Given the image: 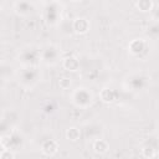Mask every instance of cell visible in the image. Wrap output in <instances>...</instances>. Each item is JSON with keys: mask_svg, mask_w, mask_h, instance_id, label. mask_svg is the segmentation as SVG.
Wrapping results in <instances>:
<instances>
[{"mask_svg": "<svg viewBox=\"0 0 159 159\" xmlns=\"http://www.w3.org/2000/svg\"><path fill=\"white\" fill-rule=\"evenodd\" d=\"M89 21L86 17H76L72 22V29L78 35H84L89 31Z\"/></svg>", "mask_w": 159, "mask_h": 159, "instance_id": "obj_1", "label": "cell"}, {"mask_svg": "<svg viewBox=\"0 0 159 159\" xmlns=\"http://www.w3.org/2000/svg\"><path fill=\"white\" fill-rule=\"evenodd\" d=\"M81 102L78 103V107H87L92 102V94L84 88H77V91L73 93V99H80Z\"/></svg>", "mask_w": 159, "mask_h": 159, "instance_id": "obj_2", "label": "cell"}, {"mask_svg": "<svg viewBox=\"0 0 159 159\" xmlns=\"http://www.w3.org/2000/svg\"><path fill=\"white\" fill-rule=\"evenodd\" d=\"M41 152L47 157H52L58 152V143L55 139H46L41 144Z\"/></svg>", "mask_w": 159, "mask_h": 159, "instance_id": "obj_3", "label": "cell"}, {"mask_svg": "<svg viewBox=\"0 0 159 159\" xmlns=\"http://www.w3.org/2000/svg\"><path fill=\"white\" fill-rule=\"evenodd\" d=\"M62 66H63L65 70L75 72L80 68V61L76 56H67L62 60Z\"/></svg>", "mask_w": 159, "mask_h": 159, "instance_id": "obj_4", "label": "cell"}, {"mask_svg": "<svg viewBox=\"0 0 159 159\" xmlns=\"http://www.w3.org/2000/svg\"><path fill=\"white\" fill-rule=\"evenodd\" d=\"M92 148L96 154H106L109 150V144L106 139H96L93 142Z\"/></svg>", "mask_w": 159, "mask_h": 159, "instance_id": "obj_5", "label": "cell"}, {"mask_svg": "<svg viewBox=\"0 0 159 159\" xmlns=\"http://www.w3.org/2000/svg\"><path fill=\"white\" fill-rule=\"evenodd\" d=\"M144 45H145L144 43V40H142V39H134L128 45V50L133 55H139L144 50Z\"/></svg>", "mask_w": 159, "mask_h": 159, "instance_id": "obj_6", "label": "cell"}, {"mask_svg": "<svg viewBox=\"0 0 159 159\" xmlns=\"http://www.w3.org/2000/svg\"><path fill=\"white\" fill-rule=\"evenodd\" d=\"M99 97H101V101L104 102V103H112L116 101V92L111 88H103L101 89V93H99Z\"/></svg>", "mask_w": 159, "mask_h": 159, "instance_id": "obj_7", "label": "cell"}, {"mask_svg": "<svg viewBox=\"0 0 159 159\" xmlns=\"http://www.w3.org/2000/svg\"><path fill=\"white\" fill-rule=\"evenodd\" d=\"M135 7L140 12H149L154 7V2L152 0H139L135 2Z\"/></svg>", "mask_w": 159, "mask_h": 159, "instance_id": "obj_8", "label": "cell"}, {"mask_svg": "<svg viewBox=\"0 0 159 159\" xmlns=\"http://www.w3.org/2000/svg\"><path fill=\"white\" fill-rule=\"evenodd\" d=\"M65 135L68 140L71 142H77L81 137V130L77 128V127H68L65 132Z\"/></svg>", "mask_w": 159, "mask_h": 159, "instance_id": "obj_9", "label": "cell"}, {"mask_svg": "<svg viewBox=\"0 0 159 159\" xmlns=\"http://www.w3.org/2000/svg\"><path fill=\"white\" fill-rule=\"evenodd\" d=\"M142 154H143V157L147 158V159H153V158L157 155V150H155L152 145H145V147H143V149H142Z\"/></svg>", "mask_w": 159, "mask_h": 159, "instance_id": "obj_10", "label": "cell"}, {"mask_svg": "<svg viewBox=\"0 0 159 159\" xmlns=\"http://www.w3.org/2000/svg\"><path fill=\"white\" fill-rule=\"evenodd\" d=\"M71 86H72V81H71L70 77L63 76V77H61V78L58 80V87H60L61 89H68Z\"/></svg>", "mask_w": 159, "mask_h": 159, "instance_id": "obj_11", "label": "cell"}, {"mask_svg": "<svg viewBox=\"0 0 159 159\" xmlns=\"http://www.w3.org/2000/svg\"><path fill=\"white\" fill-rule=\"evenodd\" d=\"M0 159H15V155L10 149H4L0 153Z\"/></svg>", "mask_w": 159, "mask_h": 159, "instance_id": "obj_12", "label": "cell"}, {"mask_svg": "<svg viewBox=\"0 0 159 159\" xmlns=\"http://www.w3.org/2000/svg\"><path fill=\"white\" fill-rule=\"evenodd\" d=\"M82 159H83V158H82Z\"/></svg>", "mask_w": 159, "mask_h": 159, "instance_id": "obj_13", "label": "cell"}]
</instances>
